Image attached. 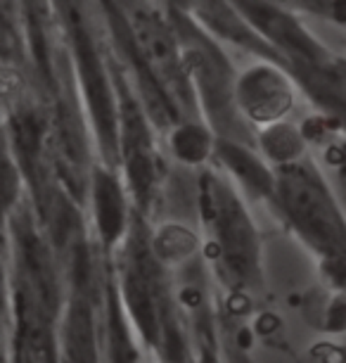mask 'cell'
<instances>
[{
	"label": "cell",
	"instance_id": "cell-4",
	"mask_svg": "<svg viewBox=\"0 0 346 363\" xmlns=\"http://www.w3.org/2000/svg\"><path fill=\"white\" fill-rule=\"evenodd\" d=\"M128 301H131L140 328L145 330L147 337H152V335H154V316H152V304H150V297H147L145 287L133 283L131 290H128Z\"/></svg>",
	"mask_w": 346,
	"mask_h": 363
},
{
	"label": "cell",
	"instance_id": "cell-5",
	"mask_svg": "<svg viewBox=\"0 0 346 363\" xmlns=\"http://www.w3.org/2000/svg\"><path fill=\"white\" fill-rule=\"evenodd\" d=\"M332 17H335L337 22L346 24V0H335V3H332Z\"/></svg>",
	"mask_w": 346,
	"mask_h": 363
},
{
	"label": "cell",
	"instance_id": "cell-2",
	"mask_svg": "<svg viewBox=\"0 0 346 363\" xmlns=\"http://www.w3.org/2000/svg\"><path fill=\"white\" fill-rule=\"evenodd\" d=\"M195 235L185 228H178V225H168L159 233L157 238V252L164 259H183L188 255H192L195 250Z\"/></svg>",
	"mask_w": 346,
	"mask_h": 363
},
{
	"label": "cell",
	"instance_id": "cell-1",
	"mask_svg": "<svg viewBox=\"0 0 346 363\" xmlns=\"http://www.w3.org/2000/svg\"><path fill=\"white\" fill-rule=\"evenodd\" d=\"M249 100L247 107L252 116L261 121H270L282 116L292 105V95L284 86V81L273 72H259L247 84Z\"/></svg>",
	"mask_w": 346,
	"mask_h": 363
},
{
	"label": "cell",
	"instance_id": "cell-3",
	"mask_svg": "<svg viewBox=\"0 0 346 363\" xmlns=\"http://www.w3.org/2000/svg\"><path fill=\"white\" fill-rule=\"evenodd\" d=\"M268 152L275 157V160H280V162H287L292 160V157H296L299 155V150H301V138L296 135L292 128L287 126H280V128H275L273 133L268 135Z\"/></svg>",
	"mask_w": 346,
	"mask_h": 363
}]
</instances>
